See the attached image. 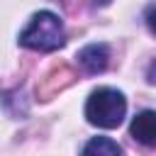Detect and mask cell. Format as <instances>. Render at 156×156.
Masks as SVG:
<instances>
[{"mask_svg":"<svg viewBox=\"0 0 156 156\" xmlns=\"http://www.w3.org/2000/svg\"><path fill=\"white\" fill-rule=\"evenodd\" d=\"M66 41V32H63V22L56 12L51 10H39L32 15V20L27 22V27L20 32V46L32 49V51H56L61 49Z\"/></svg>","mask_w":156,"mask_h":156,"instance_id":"1","label":"cell"},{"mask_svg":"<svg viewBox=\"0 0 156 156\" xmlns=\"http://www.w3.org/2000/svg\"><path fill=\"white\" fill-rule=\"evenodd\" d=\"M127 115V98L115 88H98L85 100V119L98 129H115Z\"/></svg>","mask_w":156,"mask_h":156,"instance_id":"2","label":"cell"},{"mask_svg":"<svg viewBox=\"0 0 156 156\" xmlns=\"http://www.w3.org/2000/svg\"><path fill=\"white\" fill-rule=\"evenodd\" d=\"M78 66L85 71V73H102L110 63V49L107 44H88L78 51Z\"/></svg>","mask_w":156,"mask_h":156,"instance_id":"3","label":"cell"},{"mask_svg":"<svg viewBox=\"0 0 156 156\" xmlns=\"http://www.w3.org/2000/svg\"><path fill=\"white\" fill-rule=\"evenodd\" d=\"M129 134L144 144V146H154L156 144V112L154 110H141L132 124H129Z\"/></svg>","mask_w":156,"mask_h":156,"instance_id":"4","label":"cell"},{"mask_svg":"<svg viewBox=\"0 0 156 156\" xmlns=\"http://www.w3.org/2000/svg\"><path fill=\"white\" fill-rule=\"evenodd\" d=\"M85 156H119L122 146L117 141H112L110 136H93L85 146H83Z\"/></svg>","mask_w":156,"mask_h":156,"instance_id":"5","label":"cell"},{"mask_svg":"<svg viewBox=\"0 0 156 156\" xmlns=\"http://www.w3.org/2000/svg\"><path fill=\"white\" fill-rule=\"evenodd\" d=\"M90 2H95V5H107L110 0H90Z\"/></svg>","mask_w":156,"mask_h":156,"instance_id":"6","label":"cell"}]
</instances>
